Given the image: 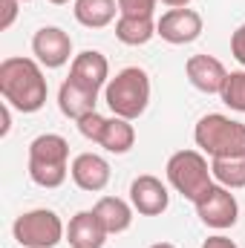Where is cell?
Returning a JSON list of instances; mask_svg holds the SVG:
<instances>
[{
    "label": "cell",
    "instance_id": "1",
    "mask_svg": "<svg viewBox=\"0 0 245 248\" xmlns=\"http://www.w3.org/2000/svg\"><path fill=\"white\" fill-rule=\"evenodd\" d=\"M46 78L38 61L17 55L0 61V95L9 107L20 113H38L46 104Z\"/></svg>",
    "mask_w": 245,
    "mask_h": 248
},
{
    "label": "cell",
    "instance_id": "2",
    "mask_svg": "<svg viewBox=\"0 0 245 248\" xmlns=\"http://www.w3.org/2000/svg\"><path fill=\"white\" fill-rule=\"evenodd\" d=\"M69 173V141L58 133H44L29 144V179L41 187H61Z\"/></svg>",
    "mask_w": 245,
    "mask_h": 248
},
{
    "label": "cell",
    "instance_id": "3",
    "mask_svg": "<svg viewBox=\"0 0 245 248\" xmlns=\"http://www.w3.org/2000/svg\"><path fill=\"white\" fill-rule=\"evenodd\" d=\"M104 101L119 119H138L150 104V78L141 66H124L104 87Z\"/></svg>",
    "mask_w": 245,
    "mask_h": 248
},
{
    "label": "cell",
    "instance_id": "4",
    "mask_svg": "<svg viewBox=\"0 0 245 248\" xmlns=\"http://www.w3.org/2000/svg\"><path fill=\"white\" fill-rule=\"evenodd\" d=\"M193 141L211 159L245 156V124L237 119H228L222 113H208L196 122Z\"/></svg>",
    "mask_w": 245,
    "mask_h": 248
},
{
    "label": "cell",
    "instance_id": "5",
    "mask_svg": "<svg viewBox=\"0 0 245 248\" xmlns=\"http://www.w3.org/2000/svg\"><path fill=\"white\" fill-rule=\"evenodd\" d=\"M165 170H168V182L176 187V193H182L190 202H196L205 187L214 185V173L202 150H176L168 159Z\"/></svg>",
    "mask_w": 245,
    "mask_h": 248
},
{
    "label": "cell",
    "instance_id": "6",
    "mask_svg": "<svg viewBox=\"0 0 245 248\" xmlns=\"http://www.w3.org/2000/svg\"><path fill=\"white\" fill-rule=\"evenodd\" d=\"M12 234L20 243V248H55L66 237V228L55 211L35 208V211H26L15 219Z\"/></svg>",
    "mask_w": 245,
    "mask_h": 248
},
{
    "label": "cell",
    "instance_id": "7",
    "mask_svg": "<svg viewBox=\"0 0 245 248\" xmlns=\"http://www.w3.org/2000/svg\"><path fill=\"white\" fill-rule=\"evenodd\" d=\"M193 208H196L199 219H202L208 228H214V231L234 228L237 219H240L237 196L231 193V187L219 185V182H214V185L205 187V190L199 193V199L193 202Z\"/></svg>",
    "mask_w": 245,
    "mask_h": 248
},
{
    "label": "cell",
    "instance_id": "8",
    "mask_svg": "<svg viewBox=\"0 0 245 248\" xmlns=\"http://www.w3.org/2000/svg\"><path fill=\"white\" fill-rule=\"evenodd\" d=\"M156 35H162V41L184 46L193 44L202 35V15L196 9H168L159 20H156Z\"/></svg>",
    "mask_w": 245,
    "mask_h": 248
},
{
    "label": "cell",
    "instance_id": "9",
    "mask_svg": "<svg viewBox=\"0 0 245 248\" xmlns=\"http://www.w3.org/2000/svg\"><path fill=\"white\" fill-rule=\"evenodd\" d=\"M130 205L141 214V217H159L168 211L170 205V193H168V185L150 173H141L133 179L130 185Z\"/></svg>",
    "mask_w": 245,
    "mask_h": 248
},
{
    "label": "cell",
    "instance_id": "10",
    "mask_svg": "<svg viewBox=\"0 0 245 248\" xmlns=\"http://www.w3.org/2000/svg\"><path fill=\"white\" fill-rule=\"evenodd\" d=\"M32 52H35V58H38L41 66L58 69L72 55V38L63 29H58V26H44L32 38Z\"/></svg>",
    "mask_w": 245,
    "mask_h": 248
},
{
    "label": "cell",
    "instance_id": "11",
    "mask_svg": "<svg viewBox=\"0 0 245 248\" xmlns=\"http://www.w3.org/2000/svg\"><path fill=\"white\" fill-rule=\"evenodd\" d=\"M69 81H75L78 87L98 95L101 87H107V81H110V63L98 49H84L69 63Z\"/></svg>",
    "mask_w": 245,
    "mask_h": 248
},
{
    "label": "cell",
    "instance_id": "12",
    "mask_svg": "<svg viewBox=\"0 0 245 248\" xmlns=\"http://www.w3.org/2000/svg\"><path fill=\"white\" fill-rule=\"evenodd\" d=\"M184 75H187V81L199 90V93H208V95H219V90H222V84H225V78H228V69H225V63L219 61V58H214V55H190L187 61H184Z\"/></svg>",
    "mask_w": 245,
    "mask_h": 248
},
{
    "label": "cell",
    "instance_id": "13",
    "mask_svg": "<svg viewBox=\"0 0 245 248\" xmlns=\"http://www.w3.org/2000/svg\"><path fill=\"white\" fill-rule=\"evenodd\" d=\"M69 173H72L75 185L81 190H90V193L104 190L107 182H110V165L98 153H78L69 165Z\"/></svg>",
    "mask_w": 245,
    "mask_h": 248
},
{
    "label": "cell",
    "instance_id": "14",
    "mask_svg": "<svg viewBox=\"0 0 245 248\" xmlns=\"http://www.w3.org/2000/svg\"><path fill=\"white\" fill-rule=\"evenodd\" d=\"M107 237L110 234L95 217V211H78L66 225V240L72 248H104Z\"/></svg>",
    "mask_w": 245,
    "mask_h": 248
},
{
    "label": "cell",
    "instance_id": "15",
    "mask_svg": "<svg viewBox=\"0 0 245 248\" xmlns=\"http://www.w3.org/2000/svg\"><path fill=\"white\" fill-rule=\"evenodd\" d=\"M95 101H98L95 93L78 87V84L69 81V78L63 81L61 90H58V107H61V113L66 119H75V122H81L84 116L95 113Z\"/></svg>",
    "mask_w": 245,
    "mask_h": 248
},
{
    "label": "cell",
    "instance_id": "16",
    "mask_svg": "<svg viewBox=\"0 0 245 248\" xmlns=\"http://www.w3.org/2000/svg\"><path fill=\"white\" fill-rule=\"evenodd\" d=\"M75 20L87 29H104L122 15L119 0H75Z\"/></svg>",
    "mask_w": 245,
    "mask_h": 248
},
{
    "label": "cell",
    "instance_id": "17",
    "mask_svg": "<svg viewBox=\"0 0 245 248\" xmlns=\"http://www.w3.org/2000/svg\"><path fill=\"white\" fill-rule=\"evenodd\" d=\"M156 35L153 15H119L116 20V38L127 46H144Z\"/></svg>",
    "mask_w": 245,
    "mask_h": 248
},
{
    "label": "cell",
    "instance_id": "18",
    "mask_svg": "<svg viewBox=\"0 0 245 248\" xmlns=\"http://www.w3.org/2000/svg\"><path fill=\"white\" fill-rule=\"evenodd\" d=\"M92 211L101 219V225L107 228V234H122L133 222V205H127L119 196H101Z\"/></svg>",
    "mask_w": 245,
    "mask_h": 248
},
{
    "label": "cell",
    "instance_id": "19",
    "mask_svg": "<svg viewBox=\"0 0 245 248\" xmlns=\"http://www.w3.org/2000/svg\"><path fill=\"white\" fill-rule=\"evenodd\" d=\"M98 144H101L107 153L122 156V153H127V150L136 144V130H133V124L127 122V119L113 116V119H107L104 136H101V141H98Z\"/></svg>",
    "mask_w": 245,
    "mask_h": 248
},
{
    "label": "cell",
    "instance_id": "20",
    "mask_svg": "<svg viewBox=\"0 0 245 248\" xmlns=\"http://www.w3.org/2000/svg\"><path fill=\"white\" fill-rule=\"evenodd\" d=\"M211 173L219 185L231 187H245V156H228V159H211Z\"/></svg>",
    "mask_w": 245,
    "mask_h": 248
},
{
    "label": "cell",
    "instance_id": "21",
    "mask_svg": "<svg viewBox=\"0 0 245 248\" xmlns=\"http://www.w3.org/2000/svg\"><path fill=\"white\" fill-rule=\"evenodd\" d=\"M219 98L225 107L237 110V113H245V69H237V72H228L222 90H219Z\"/></svg>",
    "mask_w": 245,
    "mask_h": 248
},
{
    "label": "cell",
    "instance_id": "22",
    "mask_svg": "<svg viewBox=\"0 0 245 248\" xmlns=\"http://www.w3.org/2000/svg\"><path fill=\"white\" fill-rule=\"evenodd\" d=\"M104 127H107V119L101 116V113H90V116H84L81 122H78V130H81V136L84 139H90V141H101V136H104Z\"/></svg>",
    "mask_w": 245,
    "mask_h": 248
},
{
    "label": "cell",
    "instance_id": "23",
    "mask_svg": "<svg viewBox=\"0 0 245 248\" xmlns=\"http://www.w3.org/2000/svg\"><path fill=\"white\" fill-rule=\"evenodd\" d=\"M159 0H119L122 15H153Z\"/></svg>",
    "mask_w": 245,
    "mask_h": 248
},
{
    "label": "cell",
    "instance_id": "24",
    "mask_svg": "<svg viewBox=\"0 0 245 248\" xmlns=\"http://www.w3.org/2000/svg\"><path fill=\"white\" fill-rule=\"evenodd\" d=\"M17 6H20V0H0V29H3V32L15 23Z\"/></svg>",
    "mask_w": 245,
    "mask_h": 248
},
{
    "label": "cell",
    "instance_id": "25",
    "mask_svg": "<svg viewBox=\"0 0 245 248\" xmlns=\"http://www.w3.org/2000/svg\"><path fill=\"white\" fill-rule=\"evenodd\" d=\"M231 55L245 66V23L234 32V35H231Z\"/></svg>",
    "mask_w": 245,
    "mask_h": 248
},
{
    "label": "cell",
    "instance_id": "26",
    "mask_svg": "<svg viewBox=\"0 0 245 248\" xmlns=\"http://www.w3.org/2000/svg\"><path fill=\"white\" fill-rule=\"evenodd\" d=\"M202 248H240L231 237H222V234H214V237H208L205 243H202Z\"/></svg>",
    "mask_w": 245,
    "mask_h": 248
},
{
    "label": "cell",
    "instance_id": "27",
    "mask_svg": "<svg viewBox=\"0 0 245 248\" xmlns=\"http://www.w3.org/2000/svg\"><path fill=\"white\" fill-rule=\"evenodd\" d=\"M9 127H12V113H9V104L3 101V104H0V136H6Z\"/></svg>",
    "mask_w": 245,
    "mask_h": 248
},
{
    "label": "cell",
    "instance_id": "28",
    "mask_svg": "<svg viewBox=\"0 0 245 248\" xmlns=\"http://www.w3.org/2000/svg\"><path fill=\"white\" fill-rule=\"evenodd\" d=\"M162 3H165V6H170V9H184L190 0H162Z\"/></svg>",
    "mask_w": 245,
    "mask_h": 248
},
{
    "label": "cell",
    "instance_id": "29",
    "mask_svg": "<svg viewBox=\"0 0 245 248\" xmlns=\"http://www.w3.org/2000/svg\"><path fill=\"white\" fill-rule=\"evenodd\" d=\"M150 248H176V246H173V243H153Z\"/></svg>",
    "mask_w": 245,
    "mask_h": 248
},
{
    "label": "cell",
    "instance_id": "30",
    "mask_svg": "<svg viewBox=\"0 0 245 248\" xmlns=\"http://www.w3.org/2000/svg\"><path fill=\"white\" fill-rule=\"evenodd\" d=\"M49 3H55V6H63V3H69V0H49Z\"/></svg>",
    "mask_w": 245,
    "mask_h": 248
},
{
    "label": "cell",
    "instance_id": "31",
    "mask_svg": "<svg viewBox=\"0 0 245 248\" xmlns=\"http://www.w3.org/2000/svg\"><path fill=\"white\" fill-rule=\"evenodd\" d=\"M20 3H29V0H20Z\"/></svg>",
    "mask_w": 245,
    "mask_h": 248
}]
</instances>
